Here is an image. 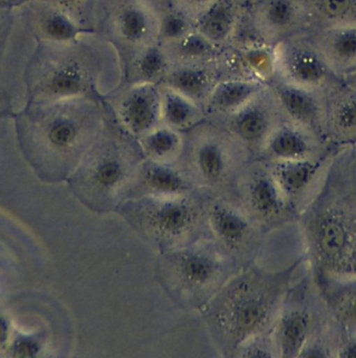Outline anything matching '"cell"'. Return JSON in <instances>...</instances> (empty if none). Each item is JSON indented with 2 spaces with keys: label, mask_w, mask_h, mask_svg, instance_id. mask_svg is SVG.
<instances>
[{
  "label": "cell",
  "mask_w": 356,
  "mask_h": 358,
  "mask_svg": "<svg viewBox=\"0 0 356 358\" xmlns=\"http://www.w3.org/2000/svg\"><path fill=\"white\" fill-rule=\"evenodd\" d=\"M98 32L124 58L159 43L158 13L138 0H105Z\"/></svg>",
  "instance_id": "ba28073f"
},
{
  "label": "cell",
  "mask_w": 356,
  "mask_h": 358,
  "mask_svg": "<svg viewBox=\"0 0 356 358\" xmlns=\"http://www.w3.org/2000/svg\"><path fill=\"white\" fill-rule=\"evenodd\" d=\"M333 127L339 139H348L347 143H351V139L356 137V97L341 102L336 108L333 115Z\"/></svg>",
  "instance_id": "f546056e"
},
{
  "label": "cell",
  "mask_w": 356,
  "mask_h": 358,
  "mask_svg": "<svg viewBox=\"0 0 356 358\" xmlns=\"http://www.w3.org/2000/svg\"><path fill=\"white\" fill-rule=\"evenodd\" d=\"M332 317L318 282L307 268L291 284L272 327L279 357L301 356L308 343L330 324Z\"/></svg>",
  "instance_id": "8992f818"
},
{
  "label": "cell",
  "mask_w": 356,
  "mask_h": 358,
  "mask_svg": "<svg viewBox=\"0 0 356 358\" xmlns=\"http://www.w3.org/2000/svg\"><path fill=\"white\" fill-rule=\"evenodd\" d=\"M333 55L341 62H356V28H345L335 33L331 41Z\"/></svg>",
  "instance_id": "4dcf8cb0"
},
{
  "label": "cell",
  "mask_w": 356,
  "mask_h": 358,
  "mask_svg": "<svg viewBox=\"0 0 356 358\" xmlns=\"http://www.w3.org/2000/svg\"></svg>",
  "instance_id": "8d00e7d4"
},
{
  "label": "cell",
  "mask_w": 356,
  "mask_h": 358,
  "mask_svg": "<svg viewBox=\"0 0 356 358\" xmlns=\"http://www.w3.org/2000/svg\"><path fill=\"white\" fill-rule=\"evenodd\" d=\"M159 43L167 45L188 35L195 29L194 24L171 7L158 13Z\"/></svg>",
  "instance_id": "83f0119b"
},
{
  "label": "cell",
  "mask_w": 356,
  "mask_h": 358,
  "mask_svg": "<svg viewBox=\"0 0 356 358\" xmlns=\"http://www.w3.org/2000/svg\"><path fill=\"white\" fill-rule=\"evenodd\" d=\"M232 259L209 241L163 252L161 276L168 290L192 307H205L230 278Z\"/></svg>",
  "instance_id": "277c9868"
},
{
  "label": "cell",
  "mask_w": 356,
  "mask_h": 358,
  "mask_svg": "<svg viewBox=\"0 0 356 358\" xmlns=\"http://www.w3.org/2000/svg\"><path fill=\"white\" fill-rule=\"evenodd\" d=\"M104 101L112 120L133 139L161 125L158 85L121 83Z\"/></svg>",
  "instance_id": "8fae6325"
},
{
  "label": "cell",
  "mask_w": 356,
  "mask_h": 358,
  "mask_svg": "<svg viewBox=\"0 0 356 358\" xmlns=\"http://www.w3.org/2000/svg\"><path fill=\"white\" fill-rule=\"evenodd\" d=\"M232 1H236V3H241V5H249L251 3V0H232Z\"/></svg>",
  "instance_id": "d590c367"
},
{
  "label": "cell",
  "mask_w": 356,
  "mask_h": 358,
  "mask_svg": "<svg viewBox=\"0 0 356 358\" xmlns=\"http://www.w3.org/2000/svg\"><path fill=\"white\" fill-rule=\"evenodd\" d=\"M217 1L218 0H170V7L181 14L195 26L199 18Z\"/></svg>",
  "instance_id": "1f68e13d"
},
{
  "label": "cell",
  "mask_w": 356,
  "mask_h": 358,
  "mask_svg": "<svg viewBox=\"0 0 356 358\" xmlns=\"http://www.w3.org/2000/svg\"><path fill=\"white\" fill-rule=\"evenodd\" d=\"M318 286L335 324L346 334L356 333V280Z\"/></svg>",
  "instance_id": "cb8c5ba5"
},
{
  "label": "cell",
  "mask_w": 356,
  "mask_h": 358,
  "mask_svg": "<svg viewBox=\"0 0 356 358\" xmlns=\"http://www.w3.org/2000/svg\"><path fill=\"white\" fill-rule=\"evenodd\" d=\"M280 271L249 268L230 276L205 305V316L226 355L255 335L272 330L299 266Z\"/></svg>",
  "instance_id": "7a4b0ae2"
},
{
  "label": "cell",
  "mask_w": 356,
  "mask_h": 358,
  "mask_svg": "<svg viewBox=\"0 0 356 358\" xmlns=\"http://www.w3.org/2000/svg\"><path fill=\"white\" fill-rule=\"evenodd\" d=\"M136 142L147 160L173 163L181 157L184 134L161 124Z\"/></svg>",
  "instance_id": "d4e9b609"
},
{
  "label": "cell",
  "mask_w": 356,
  "mask_h": 358,
  "mask_svg": "<svg viewBox=\"0 0 356 358\" xmlns=\"http://www.w3.org/2000/svg\"><path fill=\"white\" fill-rule=\"evenodd\" d=\"M333 152L329 150L320 156L302 160H263L299 217L318 189Z\"/></svg>",
  "instance_id": "4fadbf2b"
},
{
  "label": "cell",
  "mask_w": 356,
  "mask_h": 358,
  "mask_svg": "<svg viewBox=\"0 0 356 358\" xmlns=\"http://www.w3.org/2000/svg\"><path fill=\"white\" fill-rule=\"evenodd\" d=\"M247 5L218 0L195 24V30L216 49L222 51L240 36Z\"/></svg>",
  "instance_id": "2e32d148"
},
{
  "label": "cell",
  "mask_w": 356,
  "mask_h": 358,
  "mask_svg": "<svg viewBox=\"0 0 356 358\" xmlns=\"http://www.w3.org/2000/svg\"><path fill=\"white\" fill-rule=\"evenodd\" d=\"M238 178L243 210L261 229L274 230L299 221L263 160H255Z\"/></svg>",
  "instance_id": "9c48e42d"
},
{
  "label": "cell",
  "mask_w": 356,
  "mask_h": 358,
  "mask_svg": "<svg viewBox=\"0 0 356 358\" xmlns=\"http://www.w3.org/2000/svg\"><path fill=\"white\" fill-rule=\"evenodd\" d=\"M354 0H318V7L329 20H341L353 8Z\"/></svg>",
  "instance_id": "d6a6232c"
},
{
  "label": "cell",
  "mask_w": 356,
  "mask_h": 358,
  "mask_svg": "<svg viewBox=\"0 0 356 358\" xmlns=\"http://www.w3.org/2000/svg\"><path fill=\"white\" fill-rule=\"evenodd\" d=\"M282 121L274 93L269 85H266L240 110L216 123L223 127L249 156L258 160L270 134Z\"/></svg>",
  "instance_id": "30bf717a"
},
{
  "label": "cell",
  "mask_w": 356,
  "mask_h": 358,
  "mask_svg": "<svg viewBox=\"0 0 356 358\" xmlns=\"http://www.w3.org/2000/svg\"><path fill=\"white\" fill-rule=\"evenodd\" d=\"M194 184L172 163L144 160L138 165L127 199L140 196L172 198L192 194Z\"/></svg>",
  "instance_id": "5bb4252c"
},
{
  "label": "cell",
  "mask_w": 356,
  "mask_h": 358,
  "mask_svg": "<svg viewBox=\"0 0 356 358\" xmlns=\"http://www.w3.org/2000/svg\"><path fill=\"white\" fill-rule=\"evenodd\" d=\"M144 159L136 140L111 118L77 169L75 192L94 209L119 208L124 190H127L128 196L136 169Z\"/></svg>",
  "instance_id": "3957f363"
},
{
  "label": "cell",
  "mask_w": 356,
  "mask_h": 358,
  "mask_svg": "<svg viewBox=\"0 0 356 358\" xmlns=\"http://www.w3.org/2000/svg\"><path fill=\"white\" fill-rule=\"evenodd\" d=\"M246 154L223 127L207 119L184 134L181 155H186V175L201 187L223 185L234 175L236 161Z\"/></svg>",
  "instance_id": "52a82bcc"
},
{
  "label": "cell",
  "mask_w": 356,
  "mask_h": 358,
  "mask_svg": "<svg viewBox=\"0 0 356 358\" xmlns=\"http://www.w3.org/2000/svg\"><path fill=\"white\" fill-rule=\"evenodd\" d=\"M276 80L307 87L320 85L326 76V66L318 55L293 41L274 45Z\"/></svg>",
  "instance_id": "9a60e30c"
},
{
  "label": "cell",
  "mask_w": 356,
  "mask_h": 358,
  "mask_svg": "<svg viewBox=\"0 0 356 358\" xmlns=\"http://www.w3.org/2000/svg\"><path fill=\"white\" fill-rule=\"evenodd\" d=\"M335 357L356 358V333L341 332Z\"/></svg>",
  "instance_id": "836d02e7"
},
{
  "label": "cell",
  "mask_w": 356,
  "mask_h": 358,
  "mask_svg": "<svg viewBox=\"0 0 356 358\" xmlns=\"http://www.w3.org/2000/svg\"><path fill=\"white\" fill-rule=\"evenodd\" d=\"M161 47L167 54L170 64L209 62L217 59L220 53L219 50L207 43L195 29L182 38Z\"/></svg>",
  "instance_id": "484cf974"
},
{
  "label": "cell",
  "mask_w": 356,
  "mask_h": 358,
  "mask_svg": "<svg viewBox=\"0 0 356 358\" xmlns=\"http://www.w3.org/2000/svg\"><path fill=\"white\" fill-rule=\"evenodd\" d=\"M138 1L144 3L156 13H161V11L170 7V0H138Z\"/></svg>",
  "instance_id": "e575fe53"
},
{
  "label": "cell",
  "mask_w": 356,
  "mask_h": 358,
  "mask_svg": "<svg viewBox=\"0 0 356 358\" xmlns=\"http://www.w3.org/2000/svg\"><path fill=\"white\" fill-rule=\"evenodd\" d=\"M239 357H279L272 329L251 337L240 345L234 355Z\"/></svg>",
  "instance_id": "f1b7e54d"
},
{
  "label": "cell",
  "mask_w": 356,
  "mask_h": 358,
  "mask_svg": "<svg viewBox=\"0 0 356 358\" xmlns=\"http://www.w3.org/2000/svg\"><path fill=\"white\" fill-rule=\"evenodd\" d=\"M299 222L318 284L356 280V142L335 148Z\"/></svg>",
  "instance_id": "6da1fadb"
},
{
  "label": "cell",
  "mask_w": 356,
  "mask_h": 358,
  "mask_svg": "<svg viewBox=\"0 0 356 358\" xmlns=\"http://www.w3.org/2000/svg\"><path fill=\"white\" fill-rule=\"evenodd\" d=\"M238 60L241 74L244 78L253 79L269 85L276 77L274 45L255 39H238L230 45Z\"/></svg>",
  "instance_id": "603a6c76"
},
{
  "label": "cell",
  "mask_w": 356,
  "mask_h": 358,
  "mask_svg": "<svg viewBox=\"0 0 356 358\" xmlns=\"http://www.w3.org/2000/svg\"><path fill=\"white\" fill-rule=\"evenodd\" d=\"M161 124L186 134L207 119L202 106L168 85H158Z\"/></svg>",
  "instance_id": "7402d4cb"
},
{
  "label": "cell",
  "mask_w": 356,
  "mask_h": 358,
  "mask_svg": "<svg viewBox=\"0 0 356 358\" xmlns=\"http://www.w3.org/2000/svg\"><path fill=\"white\" fill-rule=\"evenodd\" d=\"M265 85L253 79L220 78L205 106L207 120L220 122L228 118L253 99Z\"/></svg>",
  "instance_id": "d6986e66"
},
{
  "label": "cell",
  "mask_w": 356,
  "mask_h": 358,
  "mask_svg": "<svg viewBox=\"0 0 356 358\" xmlns=\"http://www.w3.org/2000/svg\"><path fill=\"white\" fill-rule=\"evenodd\" d=\"M41 28L44 36L48 41L62 45H73L81 41L84 35L96 32L84 28L68 13L61 9L50 12L44 17Z\"/></svg>",
  "instance_id": "4316f807"
},
{
  "label": "cell",
  "mask_w": 356,
  "mask_h": 358,
  "mask_svg": "<svg viewBox=\"0 0 356 358\" xmlns=\"http://www.w3.org/2000/svg\"><path fill=\"white\" fill-rule=\"evenodd\" d=\"M207 223L217 246L230 259H242L257 246L259 226L243 209L228 201H211Z\"/></svg>",
  "instance_id": "7c38bea8"
},
{
  "label": "cell",
  "mask_w": 356,
  "mask_h": 358,
  "mask_svg": "<svg viewBox=\"0 0 356 358\" xmlns=\"http://www.w3.org/2000/svg\"><path fill=\"white\" fill-rule=\"evenodd\" d=\"M123 83L159 85L170 69L165 50L161 43L148 45L121 58Z\"/></svg>",
  "instance_id": "44dd1931"
},
{
  "label": "cell",
  "mask_w": 356,
  "mask_h": 358,
  "mask_svg": "<svg viewBox=\"0 0 356 358\" xmlns=\"http://www.w3.org/2000/svg\"><path fill=\"white\" fill-rule=\"evenodd\" d=\"M220 79L217 59L170 64L163 85L175 90L205 110L214 87Z\"/></svg>",
  "instance_id": "e0dca14e"
},
{
  "label": "cell",
  "mask_w": 356,
  "mask_h": 358,
  "mask_svg": "<svg viewBox=\"0 0 356 358\" xmlns=\"http://www.w3.org/2000/svg\"><path fill=\"white\" fill-rule=\"evenodd\" d=\"M328 150L320 148L310 131L283 120L270 134L258 160H302L320 156Z\"/></svg>",
  "instance_id": "ac0fdd59"
},
{
  "label": "cell",
  "mask_w": 356,
  "mask_h": 358,
  "mask_svg": "<svg viewBox=\"0 0 356 358\" xmlns=\"http://www.w3.org/2000/svg\"><path fill=\"white\" fill-rule=\"evenodd\" d=\"M119 209L136 231L163 252L194 242L202 219H207V207L202 210V205L192 194L126 199Z\"/></svg>",
  "instance_id": "5b68a950"
},
{
  "label": "cell",
  "mask_w": 356,
  "mask_h": 358,
  "mask_svg": "<svg viewBox=\"0 0 356 358\" xmlns=\"http://www.w3.org/2000/svg\"><path fill=\"white\" fill-rule=\"evenodd\" d=\"M269 87L283 120L312 133L318 120V106L307 89L276 79L269 83Z\"/></svg>",
  "instance_id": "ffe728a7"
}]
</instances>
